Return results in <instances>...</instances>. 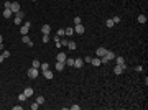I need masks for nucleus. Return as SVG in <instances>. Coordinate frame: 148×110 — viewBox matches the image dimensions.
Masks as SVG:
<instances>
[{"instance_id":"b1692460","label":"nucleus","mask_w":148,"mask_h":110,"mask_svg":"<svg viewBox=\"0 0 148 110\" xmlns=\"http://www.w3.org/2000/svg\"><path fill=\"white\" fill-rule=\"evenodd\" d=\"M68 48L69 49H76V43L74 41H68Z\"/></svg>"},{"instance_id":"58836bf2","label":"nucleus","mask_w":148,"mask_h":110,"mask_svg":"<svg viewBox=\"0 0 148 110\" xmlns=\"http://www.w3.org/2000/svg\"><path fill=\"white\" fill-rule=\"evenodd\" d=\"M2 39H3V38H2V35H0V43H2Z\"/></svg>"},{"instance_id":"c756f323","label":"nucleus","mask_w":148,"mask_h":110,"mask_svg":"<svg viewBox=\"0 0 148 110\" xmlns=\"http://www.w3.org/2000/svg\"><path fill=\"white\" fill-rule=\"evenodd\" d=\"M2 54H3V58H8V56H10V51H7V49H3V51H2Z\"/></svg>"},{"instance_id":"dca6fc26","label":"nucleus","mask_w":148,"mask_h":110,"mask_svg":"<svg viewBox=\"0 0 148 110\" xmlns=\"http://www.w3.org/2000/svg\"><path fill=\"white\" fill-rule=\"evenodd\" d=\"M3 17H5V18H10V17H12V10H10V8H5V10H3Z\"/></svg>"},{"instance_id":"412c9836","label":"nucleus","mask_w":148,"mask_h":110,"mask_svg":"<svg viewBox=\"0 0 148 110\" xmlns=\"http://www.w3.org/2000/svg\"><path fill=\"white\" fill-rule=\"evenodd\" d=\"M64 33H66L68 36H71V35H74V28H66V30H64Z\"/></svg>"},{"instance_id":"c9c22d12","label":"nucleus","mask_w":148,"mask_h":110,"mask_svg":"<svg viewBox=\"0 0 148 110\" xmlns=\"http://www.w3.org/2000/svg\"><path fill=\"white\" fill-rule=\"evenodd\" d=\"M22 109H23L22 105H13V110H22Z\"/></svg>"},{"instance_id":"e433bc0d","label":"nucleus","mask_w":148,"mask_h":110,"mask_svg":"<svg viewBox=\"0 0 148 110\" xmlns=\"http://www.w3.org/2000/svg\"><path fill=\"white\" fill-rule=\"evenodd\" d=\"M61 46H68V39H63L61 41Z\"/></svg>"},{"instance_id":"5701e85b","label":"nucleus","mask_w":148,"mask_h":110,"mask_svg":"<svg viewBox=\"0 0 148 110\" xmlns=\"http://www.w3.org/2000/svg\"><path fill=\"white\" fill-rule=\"evenodd\" d=\"M39 68H41V71H48V69H49V64H48V63H43Z\"/></svg>"},{"instance_id":"9d476101","label":"nucleus","mask_w":148,"mask_h":110,"mask_svg":"<svg viewBox=\"0 0 148 110\" xmlns=\"http://www.w3.org/2000/svg\"><path fill=\"white\" fill-rule=\"evenodd\" d=\"M113 72L117 74V76H120V74L123 72V68H122V66H120V64H117V66H115V68H113Z\"/></svg>"},{"instance_id":"f704fd0d","label":"nucleus","mask_w":148,"mask_h":110,"mask_svg":"<svg viewBox=\"0 0 148 110\" xmlns=\"http://www.w3.org/2000/svg\"><path fill=\"white\" fill-rule=\"evenodd\" d=\"M31 109H33V110H38V102H35V104H31Z\"/></svg>"},{"instance_id":"1a4fd4ad","label":"nucleus","mask_w":148,"mask_h":110,"mask_svg":"<svg viewBox=\"0 0 148 110\" xmlns=\"http://www.w3.org/2000/svg\"><path fill=\"white\" fill-rule=\"evenodd\" d=\"M54 66H56V71H63V69H64V66H66V63H63V61H58Z\"/></svg>"},{"instance_id":"2eb2a0df","label":"nucleus","mask_w":148,"mask_h":110,"mask_svg":"<svg viewBox=\"0 0 148 110\" xmlns=\"http://www.w3.org/2000/svg\"><path fill=\"white\" fill-rule=\"evenodd\" d=\"M43 76L46 77V79H53V72L48 69V71H43Z\"/></svg>"},{"instance_id":"c85d7f7f","label":"nucleus","mask_w":148,"mask_h":110,"mask_svg":"<svg viewBox=\"0 0 148 110\" xmlns=\"http://www.w3.org/2000/svg\"><path fill=\"white\" fill-rule=\"evenodd\" d=\"M112 21H113L115 25H117V23H120V17H113V18H112Z\"/></svg>"},{"instance_id":"a878e982","label":"nucleus","mask_w":148,"mask_h":110,"mask_svg":"<svg viewBox=\"0 0 148 110\" xmlns=\"http://www.w3.org/2000/svg\"><path fill=\"white\" fill-rule=\"evenodd\" d=\"M64 35H66V33H64V28H59V30H58V36L61 38V36H64Z\"/></svg>"},{"instance_id":"9b49d317","label":"nucleus","mask_w":148,"mask_h":110,"mask_svg":"<svg viewBox=\"0 0 148 110\" xmlns=\"http://www.w3.org/2000/svg\"><path fill=\"white\" fill-rule=\"evenodd\" d=\"M82 64H84V59H81V58L74 59V68H81Z\"/></svg>"},{"instance_id":"393cba45","label":"nucleus","mask_w":148,"mask_h":110,"mask_svg":"<svg viewBox=\"0 0 148 110\" xmlns=\"http://www.w3.org/2000/svg\"><path fill=\"white\" fill-rule=\"evenodd\" d=\"M66 64H68V66H74V59L73 58H68V59H66Z\"/></svg>"},{"instance_id":"bb28decb","label":"nucleus","mask_w":148,"mask_h":110,"mask_svg":"<svg viewBox=\"0 0 148 110\" xmlns=\"http://www.w3.org/2000/svg\"><path fill=\"white\" fill-rule=\"evenodd\" d=\"M51 38H49V35H43V43H48Z\"/></svg>"},{"instance_id":"f03ea898","label":"nucleus","mask_w":148,"mask_h":110,"mask_svg":"<svg viewBox=\"0 0 148 110\" xmlns=\"http://www.w3.org/2000/svg\"><path fill=\"white\" fill-rule=\"evenodd\" d=\"M30 26H31V23H30V21H26V23H25V25L20 28V33H22V35H28V31H30Z\"/></svg>"},{"instance_id":"7c9ffc66","label":"nucleus","mask_w":148,"mask_h":110,"mask_svg":"<svg viewBox=\"0 0 148 110\" xmlns=\"http://www.w3.org/2000/svg\"><path fill=\"white\" fill-rule=\"evenodd\" d=\"M25 99H26V95H25V94H20V95H18V100H20V102H23Z\"/></svg>"},{"instance_id":"4468645a","label":"nucleus","mask_w":148,"mask_h":110,"mask_svg":"<svg viewBox=\"0 0 148 110\" xmlns=\"http://www.w3.org/2000/svg\"><path fill=\"white\" fill-rule=\"evenodd\" d=\"M115 61H117V64H125V58H122V56H115Z\"/></svg>"},{"instance_id":"2f4dec72","label":"nucleus","mask_w":148,"mask_h":110,"mask_svg":"<svg viewBox=\"0 0 148 110\" xmlns=\"http://www.w3.org/2000/svg\"><path fill=\"white\" fill-rule=\"evenodd\" d=\"M22 23V18L20 17H15V25H20Z\"/></svg>"},{"instance_id":"4c0bfd02","label":"nucleus","mask_w":148,"mask_h":110,"mask_svg":"<svg viewBox=\"0 0 148 110\" xmlns=\"http://www.w3.org/2000/svg\"><path fill=\"white\" fill-rule=\"evenodd\" d=\"M3 59H5V58H3V54H0V64L3 63Z\"/></svg>"},{"instance_id":"aec40b11","label":"nucleus","mask_w":148,"mask_h":110,"mask_svg":"<svg viewBox=\"0 0 148 110\" xmlns=\"http://www.w3.org/2000/svg\"><path fill=\"white\" fill-rule=\"evenodd\" d=\"M36 102H38V105L44 104V97H43V95H38V97H36Z\"/></svg>"},{"instance_id":"4be33fe9","label":"nucleus","mask_w":148,"mask_h":110,"mask_svg":"<svg viewBox=\"0 0 148 110\" xmlns=\"http://www.w3.org/2000/svg\"><path fill=\"white\" fill-rule=\"evenodd\" d=\"M39 66H41V64H39V61H38V59H35V61L31 63V68H36V69H39Z\"/></svg>"},{"instance_id":"20e7f679","label":"nucleus","mask_w":148,"mask_h":110,"mask_svg":"<svg viewBox=\"0 0 148 110\" xmlns=\"http://www.w3.org/2000/svg\"><path fill=\"white\" fill-rule=\"evenodd\" d=\"M84 31H86V28H84V26H82V25H81V23H79V25H76V26H74V33H77V35H82V33H84Z\"/></svg>"},{"instance_id":"72a5a7b5","label":"nucleus","mask_w":148,"mask_h":110,"mask_svg":"<svg viewBox=\"0 0 148 110\" xmlns=\"http://www.w3.org/2000/svg\"><path fill=\"white\" fill-rule=\"evenodd\" d=\"M84 61H86V63H91V61H92V56H86Z\"/></svg>"},{"instance_id":"f3484780","label":"nucleus","mask_w":148,"mask_h":110,"mask_svg":"<svg viewBox=\"0 0 148 110\" xmlns=\"http://www.w3.org/2000/svg\"><path fill=\"white\" fill-rule=\"evenodd\" d=\"M138 23H147V15H138Z\"/></svg>"},{"instance_id":"cd10ccee","label":"nucleus","mask_w":148,"mask_h":110,"mask_svg":"<svg viewBox=\"0 0 148 110\" xmlns=\"http://www.w3.org/2000/svg\"><path fill=\"white\" fill-rule=\"evenodd\" d=\"M15 17H20V18H23V17H25V13L20 10V12H17V13H15Z\"/></svg>"},{"instance_id":"ddd939ff","label":"nucleus","mask_w":148,"mask_h":110,"mask_svg":"<svg viewBox=\"0 0 148 110\" xmlns=\"http://www.w3.org/2000/svg\"><path fill=\"white\" fill-rule=\"evenodd\" d=\"M66 59H68V58H66V53H59V54H58V61L66 63Z\"/></svg>"},{"instance_id":"6ab92c4d","label":"nucleus","mask_w":148,"mask_h":110,"mask_svg":"<svg viewBox=\"0 0 148 110\" xmlns=\"http://www.w3.org/2000/svg\"><path fill=\"white\" fill-rule=\"evenodd\" d=\"M91 63H92L94 66H100V59H99V58H92V61H91Z\"/></svg>"},{"instance_id":"a211bd4d","label":"nucleus","mask_w":148,"mask_h":110,"mask_svg":"<svg viewBox=\"0 0 148 110\" xmlns=\"http://www.w3.org/2000/svg\"><path fill=\"white\" fill-rule=\"evenodd\" d=\"M105 26H107V28H113V26H115V23L112 21V18H110V20H107V21H105Z\"/></svg>"},{"instance_id":"f8f14e48","label":"nucleus","mask_w":148,"mask_h":110,"mask_svg":"<svg viewBox=\"0 0 148 110\" xmlns=\"http://www.w3.org/2000/svg\"><path fill=\"white\" fill-rule=\"evenodd\" d=\"M23 94H25L26 97H31V95H33V89H31V87H26V89L23 90Z\"/></svg>"},{"instance_id":"473e14b6","label":"nucleus","mask_w":148,"mask_h":110,"mask_svg":"<svg viewBox=\"0 0 148 110\" xmlns=\"http://www.w3.org/2000/svg\"><path fill=\"white\" fill-rule=\"evenodd\" d=\"M79 23H81V17H76L74 18V25H79Z\"/></svg>"},{"instance_id":"39448f33","label":"nucleus","mask_w":148,"mask_h":110,"mask_svg":"<svg viewBox=\"0 0 148 110\" xmlns=\"http://www.w3.org/2000/svg\"><path fill=\"white\" fill-rule=\"evenodd\" d=\"M105 51H107V49L100 46V48H97V49H96V54H97L99 58H102V56H105Z\"/></svg>"},{"instance_id":"0eeeda50","label":"nucleus","mask_w":148,"mask_h":110,"mask_svg":"<svg viewBox=\"0 0 148 110\" xmlns=\"http://www.w3.org/2000/svg\"><path fill=\"white\" fill-rule=\"evenodd\" d=\"M41 31H43V35H49L51 33V26L49 25H43L41 26Z\"/></svg>"},{"instance_id":"423d86ee","label":"nucleus","mask_w":148,"mask_h":110,"mask_svg":"<svg viewBox=\"0 0 148 110\" xmlns=\"http://www.w3.org/2000/svg\"><path fill=\"white\" fill-rule=\"evenodd\" d=\"M105 58H107L109 61L115 59V53H113V51H110V49H107V51H105Z\"/></svg>"},{"instance_id":"7ed1b4c3","label":"nucleus","mask_w":148,"mask_h":110,"mask_svg":"<svg viewBox=\"0 0 148 110\" xmlns=\"http://www.w3.org/2000/svg\"><path fill=\"white\" fill-rule=\"evenodd\" d=\"M10 10H12V13H17V12H20V3H18V2H12V5H10Z\"/></svg>"},{"instance_id":"f257e3e1","label":"nucleus","mask_w":148,"mask_h":110,"mask_svg":"<svg viewBox=\"0 0 148 110\" xmlns=\"http://www.w3.org/2000/svg\"><path fill=\"white\" fill-rule=\"evenodd\" d=\"M38 76H39V72H38L36 68H30V69H28V77H30V79H36Z\"/></svg>"},{"instance_id":"6e6552de","label":"nucleus","mask_w":148,"mask_h":110,"mask_svg":"<svg viewBox=\"0 0 148 110\" xmlns=\"http://www.w3.org/2000/svg\"><path fill=\"white\" fill-rule=\"evenodd\" d=\"M22 41H23V43H26L28 46H33V41L28 38V35H23V36H22Z\"/></svg>"}]
</instances>
